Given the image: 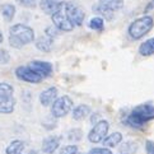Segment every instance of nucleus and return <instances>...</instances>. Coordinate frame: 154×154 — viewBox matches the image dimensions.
Masks as SVG:
<instances>
[{
	"mask_svg": "<svg viewBox=\"0 0 154 154\" xmlns=\"http://www.w3.org/2000/svg\"><path fill=\"white\" fill-rule=\"evenodd\" d=\"M152 120H154V106L150 103H143L133 108L124 122L134 129H140Z\"/></svg>",
	"mask_w": 154,
	"mask_h": 154,
	"instance_id": "f257e3e1",
	"label": "nucleus"
},
{
	"mask_svg": "<svg viewBox=\"0 0 154 154\" xmlns=\"http://www.w3.org/2000/svg\"><path fill=\"white\" fill-rule=\"evenodd\" d=\"M35 31L29 26L26 24H14L9 28V45L14 48H22L23 46L33 42Z\"/></svg>",
	"mask_w": 154,
	"mask_h": 154,
	"instance_id": "f03ea898",
	"label": "nucleus"
},
{
	"mask_svg": "<svg viewBox=\"0 0 154 154\" xmlns=\"http://www.w3.org/2000/svg\"><path fill=\"white\" fill-rule=\"evenodd\" d=\"M154 27V19L150 15H143L133 20L128 28V33L133 40H140L148 35Z\"/></svg>",
	"mask_w": 154,
	"mask_h": 154,
	"instance_id": "7ed1b4c3",
	"label": "nucleus"
},
{
	"mask_svg": "<svg viewBox=\"0 0 154 154\" xmlns=\"http://www.w3.org/2000/svg\"><path fill=\"white\" fill-rule=\"evenodd\" d=\"M15 107L14 89L8 83H0V113H12Z\"/></svg>",
	"mask_w": 154,
	"mask_h": 154,
	"instance_id": "20e7f679",
	"label": "nucleus"
},
{
	"mask_svg": "<svg viewBox=\"0 0 154 154\" xmlns=\"http://www.w3.org/2000/svg\"><path fill=\"white\" fill-rule=\"evenodd\" d=\"M71 108H73V101H71V98L69 96H61L51 106V113L54 117L60 119V117L66 116L71 111Z\"/></svg>",
	"mask_w": 154,
	"mask_h": 154,
	"instance_id": "39448f33",
	"label": "nucleus"
},
{
	"mask_svg": "<svg viewBox=\"0 0 154 154\" xmlns=\"http://www.w3.org/2000/svg\"><path fill=\"white\" fill-rule=\"evenodd\" d=\"M108 129H109V124L106 120H101L98 124H96L92 128V130L88 134V140L93 144H98V143H103V140L107 137L108 134Z\"/></svg>",
	"mask_w": 154,
	"mask_h": 154,
	"instance_id": "423d86ee",
	"label": "nucleus"
},
{
	"mask_svg": "<svg viewBox=\"0 0 154 154\" xmlns=\"http://www.w3.org/2000/svg\"><path fill=\"white\" fill-rule=\"evenodd\" d=\"M52 24L56 27L59 31H63V32H70L74 29V24L71 23V20L69 19V17L66 15V12H65V5L63 9H60L57 13H55L52 17Z\"/></svg>",
	"mask_w": 154,
	"mask_h": 154,
	"instance_id": "0eeeda50",
	"label": "nucleus"
},
{
	"mask_svg": "<svg viewBox=\"0 0 154 154\" xmlns=\"http://www.w3.org/2000/svg\"><path fill=\"white\" fill-rule=\"evenodd\" d=\"M15 76L19 80L27 82V83H32V84H38L42 82V76L36 73V71L29 68V66H18L15 69Z\"/></svg>",
	"mask_w": 154,
	"mask_h": 154,
	"instance_id": "6e6552de",
	"label": "nucleus"
},
{
	"mask_svg": "<svg viewBox=\"0 0 154 154\" xmlns=\"http://www.w3.org/2000/svg\"><path fill=\"white\" fill-rule=\"evenodd\" d=\"M65 12L69 19L71 20V23L74 26H82L85 18V13L83 12V9L78 7L74 3H65Z\"/></svg>",
	"mask_w": 154,
	"mask_h": 154,
	"instance_id": "1a4fd4ad",
	"label": "nucleus"
},
{
	"mask_svg": "<svg viewBox=\"0 0 154 154\" xmlns=\"http://www.w3.org/2000/svg\"><path fill=\"white\" fill-rule=\"evenodd\" d=\"M29 68L33 69L36 73L40 74L42 78H47V76H50L52 74V64L48 63V61H42V60H33V61H31Z\"/></svg>",
	"mask_w": 154,
	"mask_h": 154,
	"instance_id": "9d476101",
	"label": "nucleus"
},
{
	"mask_svg": "<svg viewBox=\"0 0 154 154\" xmlns=\"http://www.w3.org/2000/svg\"><path fill=\"white\" fill-rule=\"evenodd\" d=\"M64 5L65 3L60 2V0H41L40 2V8L43 10V13L51 15V17L60 9H63Z\"/></svg>",
	"mask_w": 154,
	"mask_h": 154,
	"instance_id": "9b49d317",
	"label": "nucleus"
},
{
	"mask_svg": "<svg viewBox=\"0 0 154 154\" xmlns=\"http://www.w3.org/2000/svg\"><path fill=\"white\" fill-rule=\"evenodd\" d=\"M57 100V88L56 87H50L41 92L40 94V102L42 106H50L51 103H54Z\"/></svg>",
	"mask_w": 154,
	"mask_h": 154,
	"instance_id": "f8f14e48",
	"label": "nucleus"
},
{
	"mask_svg": "<svg viewBox=\"0 0 154 154\" xmlns=\"http://www.w3.org/2000/svg\"><path fill=\"white\" fill-rule=\"evenodd\" d=\"M60 145V137L59 136H48L42 143V150L47 154H52L56 152Z\"/></svg>",
	"mask_w": 154,
	"mask_h": 154,
	"instance_id": "ddd939ff",
	"label": "nucleus"
},
{
	"mask_svg": "<svg viewBox=\"0 0 154 154\" xmlns=\"http://www.w3.org/2000/svg\"><path fill=\"white\" fill-rule=\"evenodd\" d=\"M52 42H54L52 38L47 37L45 35V36L38 37L36 40V42H35V45L37 47V50H40L42 52H50L51 48H52Z\"/></svg>",
	"mask_w": 154,
	"mask_h": 154,
	"instance_id": "4468645a",
	"label": "nucleus"
},
{
	"mask_svg": "<svg viewBox=\"0 0 154 154\" xmlns=\"http://www.w3.org/2000/svg\"><path fill=\"white\" fill-rule=\"evenodd\" d=\"M91 115V107L88 104H78L73 109V119L75 121H82Z\"/></svg>",
	"mask_w": 154,
	"mask_h": 154,
	"instance_id": "2eb2a0df",
	"label": "nucleus"
},
{
	"mask_svg": "<svg viewBox=\"0 0 154 154\" xmlns=\"http://www.w3.org/2000/svg\"><path fill=\"white\" fill-rule=\"evenodd\" d=\"M0 14L7 22H12L15 15V5L12 3H5L0 7Z\"/></svg>",
	"mask_w": 154,
	"mask_h": 154,
	"instance_id": "dca6fc26",
	"label": "nucleus"
},
{
	"mask_svg": "<svg viewBox=\"0 0 154 154\" xmlns=\"http://www.w3.org/2000/svg\"><path fill=\"white\" fill-rule=\"evenodd\" d=\"M121 141H122V134L116 131V133H112V134L107 135V137L103 140V145L109 149V148L117 146Z\"/></svg>",
	"mask_w": 154,
	"mask_h": 154,
	"instance_id": "f3484780",
	"label": "nucleus"
},
{
	"mask_svg": "<svg viewBox=\"0 0 154 154\" xmlns=\"http://www.w3.org/2000/svg\"><path fill=\"white\" fill-rule=\"evenodd\" d=\"M139 54L141 56H152V55H154V37L141 43L139 46Z\"/></svg>",
	"mask_w": 154,
	"mask_h": 154,
	"instance_id": "a211bd4d",
	"label": "nucleus"
},
{
	"mask_svg": "<svg viewBox=\"0 0 154 154\" xmlns=\"http://www.w3.org/2000/svg\"><path fill=\"white\" fill-rule=\"evenodd\" d=\"M98 4L103 5L104 8L112 10V12L124 8V0H98Z\"/></svg>",
	"mask_w": 154,
	"mask_h": 154,
	"instance_id": "6ab92c4d",
	"label": "nucleus"
},
{
	"mask_svg": "<svg viewBox=\"0 0 154 154\" xmlns=\"http://www.w3.org/2000/svg\"><path fill=\"white\" fill-rule=\"evenodd\" d=\"M93 12L94 13H98L101 15V18L103 17L104 19H107V20H111V19H113V15H115V12H112V10H109V9H107V8H104L103 5H101V4H96V5H93Z\"/></svg>",
	"mask_w": 154,
	"mask_h": 154,
	"instance_id": "aec40b11",
	"label": "nucleus"
},
{
	"mask_svg": "<svg viewBox=\"0 0 154 154\" xmlns=\"http://www.w3.org/2000/svg\"><path fill=\"white\" fill-rule=\"evenodd\" d=\"M24 149V143L22 140H13L10 144L7 146V154H22Z\"/></svg>",
	"mask_w": 154,
	"mask_h": 154,
	"instance_id": "412c9836",
	"label": "nucleus"
},
{
	"mask_svg": "<svg viewBox=\"0 0 154 154\" xmlns=\"http://www.w3.org/2000/svg\"><path fill=\"white\" fill-rule=\"evenodd\" d=\"M137 152V144L135 141H125L122 145L120 146V153L121 154H135Z\"/></svg>",
	"mask_w": 154,
	"mask_h": 154,
	"instance_id": "4be33fe9",
	"label": "nucleus"
},
{
	"mask_svg": "<svg viewBox=\"0 0 154 154\" xmlns=\"http://www.w3.org/2000/svg\"><path fill=\"white\" fill-rule=\"evenodd\" d=\"M88 26H89V28L93 29V31L102 32L103 28H104V20H103V18H101V17H93V18L89 20Z\"/></svg>",
	"mask_w": 154,
	"mask_h": 154,
	"instance_id": "5701e85b",
	"label": "nucleus"
},
{
	"mask_svg": "<svg viewBox=\"0 0 154 154\" xmlns=\"http://www.w3.org/2000/svg\"><path fill=\"white\" fill-rule=\"evenodd\" d=\"M82 135H83V133H82L80 129H71L69 133H68V139L70 141H79L82 139Z\"/></svg>",
	"mask_w": 154,
	"mask_h": 154,
	"instance_id": "b1692460",
	"label": "nucleus"
},
{
	"mask_svg": "<svg viewBox=\"0 0 154 154\" xmlns=\"http://www.w3.org/2000/svg\"><path fill=\"white\" fill-rule=\"evenodd\" d=\"M15 3H17L18 5H20V7H23V8L32 9L37 5V0H15Z\"/></svg>",
	"mask_w": 154,
	"mask_h": 154,
	"instance_id": "393cba45",
	"label": "nucleus"
},
{
	"mask_svg": "<svg viewBox=\"0 0 154 154\" xmlns=\"http://www.w3.org/2000/svg\"><path fill=\"white\" fill-rule=\"evenodd\" d=\"M59 29L55 27L54 24H51V26H48V27H46V29H45V35L47 36V37H50V38H54L55 37H57V35H59Z\"/></svg>",
	"mask_w": 154,
	"mask_h": 154,
	"instance_id": "a878e982",
	"label": "nucleus"
},
{
	"mask_svg": "<svg viewBox=\"0 0 154 154\" xmlns=\"http://www.w3.org/2000/svg\"><path fill=\"white\" fill-rule=\"evenodd\" d=\"M88 154H112L111 149H108L106 146H97V148H92V149L88 152Z\"/></svg>",
	"mask_w": 154,
	"mask_h": 154,
	"instance_id": "bb28decb",
	"label": "nucleus"
},
{
	"mask_svg": "<svg viewBox=\"0 0 154 154\" xmlns=\"http://www.w3.org/2000/svg\"><path fill=\"white\" fill-rule=\"evenodd\" d=\"M78 146L76 145H66L61 148V150H60V154H78Z\"/></svg>",
	"mask_w": 154,
	"mask_h": 154,
	"instance_id": "cd10ccee",
	"label": "nucleus"
},
{
	"mask_svg": "<svg viewBox=\"0 0 154 154\" xmlns=\"http://www.w3.org/2000/svg\"><path fill=\"white\" fill-rule=\"evenodd\" d=\"M10 61V55L7 50L0 48V65H5Z\"/></svg>",
	"mask_w": 154,
	"mask_h": 154,
	"instance_id": "c85d7f7f",
	"label": "nucleus"
},
{
	"mask_svg": "<svg viewBox=\"0 0 154 154\" xmlns=\"http://www.w3.org/2000/svg\"><path fill=\"white\" fill-rule=\"evenodd\" d=\"M145 150H146V154H154V141L152 140L145 141Z\"/></svg>",
	"mask_w": 154,
	"mask_h": 154,
	"instance_id": "c756f323",
	"label": "nucleus"
},
{
	"mask_svg": "<svg viewBox=\"0 0 154 154\" xmlns=\"http://www.w3.org/2000/svg\"><path fill=\"white\" fill-rule=\"evenodd\" d=\"M153 9H154V0H150V2L146 4V7L144 9V13H149L150 10H153Z\"/></svg>",
	"mask_w": 154,
	"mask_h": 154,
	"instance_id": "7c9ffc66",
	"label": "nucleus"
},
{
	"mask_svg": "<svg viewBox=\"0 0 154 154\" xmlns=\"http://www.w3.org/2000/svg\"><path fill=\"white\" fill-rule=\"evenodd\" d=\"M100 119V113H93L92 115V117H91V121H92V124H93V126H94L96 124H98L101 120H98Z\"/></svg>",
	"mask_w": 154,
	"mask_h": 154,
	"instance_id": "2f4dec72",
	"label": "nucleus"
},
{
	"mask_svg": "<svg viewBox=\"0 0 154 154\" xmlns=\"http://www.w3.org/2000/svg\"><path fill=\"white\" fill-rule=\"evenodd\" d=\"M3 41H4V37H3V33L0 32V43H3Z\"/></svg>",
	"mask_w": 154,
	"mask_h": 154,
	"instance_id": "473e14b6",
	"label": "nucleus"
},
{
	"mask_svg": "<svg viewBox=\"0 0 154 154\" xmlns=\"http://www.w3.org/2000/svg\"><path fill=\"white\" fill-rule=\"evenodd\" d=\"M28 154H38V153H37V152H36V150H31V152H29V153H28Z\"/></svg>",
	"mask_w": 154,
	"mask_h": 154,
	"instance_id": "72a5a7b5",
	"label": "nucleus"
},
{
	"mask_svg": "<svg viewBox=\"0 0 154 154\" xmlns=\"http://www.w3.org/2000/svg\"><path fill=\"white\" fill-rule=\"evenodd\" d=\"M78 154H82V153H78Z\"/></svg>",
	"mask_w": 154,
	"mask_h": 154,
	"instance_id": "f704fd0d",
	"label": "nucleus"
}]
</instances>
